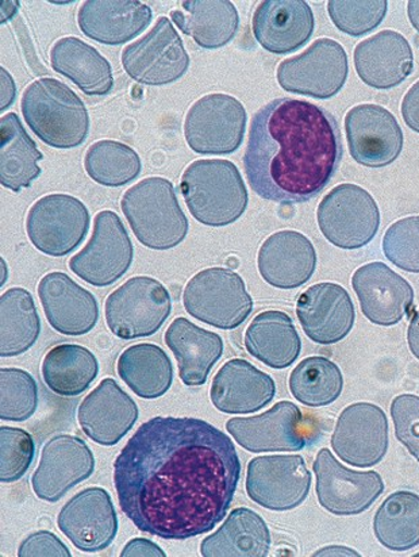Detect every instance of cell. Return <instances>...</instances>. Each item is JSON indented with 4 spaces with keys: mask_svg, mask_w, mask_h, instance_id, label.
<instances>
[{
    "mask_svg": "<svg viewBox=\"0 0 419 557\" xmlns=\"http://www.w3.org/2000/svg\"><path fill=\"white\" fill-rule=\"evenodd\" d=\"M239 478L232 438L199 418H152L114 463L122 511L139 531L164 540L211 532L225 520Z\"/></svg>",
    "mask_w": 419,
    "mask_h": 557,
    "instance_id": "obj_1",
    "label": "cell"
},
{
    "mask_svg": "<svg viewBox=\"0 0 419 557\" xmlns=\"http://www.w3.org/2000/svg\"><path fill=\"white\" fill-rule=\"evenodd\" d=\"M344 148L337 120L307 100H272L251 120L244 166L262 199L306 203L332 182Z\"/></svg>",
    "mask_w": 419,
    "mask_h": 557,
    "instance_id": "obj_2",
    "label": "cell"
},
{
    "mask_svg": "<svg viewBox=\"0 0 419 557\" xmlns=\"http://www.w3.org/2000/svg\"><path fill=\"white\" fill-rule=\"evenodd\" d=\"M181 191L189 213L211 227L232 225L248 208V191L232 161L198 160L184 171Z\"/></svg>",
    "mask_w": 419,
    "mask_h": 557,
    "instance_id": "obj_3",
    "label": "cell"
},
{
    "mask_svg": "<svg viewBox=\"0 0 419 557\" xmlns=\"http://www.w3.org/2000/svg\"><path fill=\"white\" fill-rule=\"evenodd\" d=\"M22 114L41 141L56 149L81 147L89 132L86 104L52 77L32 83L22 95Z\"/></svg>",
    "mask_w": 419,
    "mask_h": 557,
    "instance_id": "obj_4",
    "label": "cell"
},
{
    "mask_svg": "<svg viewBox=\"0 0 419 557\" xmlns=\"http://www.w3.org/2000/svg\"><path fill=\"white\" fill-rule=\"evenodd\" d=\"M121 209L144 247L168 250L187 236V216L178 205L175 188L164 177H148L128 188Z\"/></svg>",
    "mask_w": 419,
    "mask_h": 557,
    "instance_id": "obj_5",
    "label": "cell"
},
{
    "mask_svg": "<svg viewBox=\"0 0 419 557\" xmlns=\"http://www.w3.org/2000/svg\"><path fill=\"white\" fill-rule=\"evenodd\" d=\"M183 304L194 319L223 331L243 325L254 310L244 278L222 267L195 275L184 288Z\"/></svg>",
    "mask_w": 419,
    "mask_h": 557,
    "instance_id": "obj_6",
    "label": "cell"
},
{
    "mask_svg": "<svg viewBox=\"0 0 419 557\" xmlns=\"http://www.w3.org/2000/svg\"><path fill=\"white\" fill-rule=\"evenodd\" d=\"M111 333L122 339L149 337L158 333L172 311V298L159 281L132 277L109 295L104 305Z\"/></svg>",
    "mask_w": 419,
    "mask_h": 557,
    "instance_id": "obj_7",
    "label": "cell"
},
{
    "mask_svg": "<svg viewBox=\"0 0 419 557\" xmlns=\"http://www.w3.org/2000/svg\"><path fill=\"white\" fill-rule=\"evenodd\" d=\"M317 220L328 242L346 250L365 248L380 226L377 200L367 189L350 183L334 187L322 199Z\"/></svg>",
    "mask_w": 419,
    "mask_h": 557,
    "instance_id": "obj_8",
    "label": "cell"
},
{
    "mask_svg": "<svg viewBox=\"0 0 419 557\" xmlns=\"http://www.w3.org/2000/svg\"><path fill=\"white\" fill-rule=\"evenodd\" d=\"M247 129V110L226 94H210L188 110L184 136L199 154H231L242 147Z\"/></svg>",
    "mask_w": 419,
    "mask_h": 557,
    "instance_id": "obj_9",
    "label": "cell"
},
{
    "mask_svg": "<svg viewBox=\"0 0 419 557\" xmlns=\"http://www.w3.org/2000/svg\"><path fill=\"white\" fill-rule=\"evenodd\" d=\"M348 54L337 41L321 38L278 69V82L284 91L315 99H331L348 79Z\"/></svg>",
    "mask_w": 419,
    "mask_h": 557,
    "instance_id": "obj_10",
    "label": "cell"
},
{
    "mask_svg": "<svg viewBox=\"0 0 419 557\" xmlns=\"http://www.w3.org/2000/svg\"><path fill=\"white\" fill-rule=\"evenodd\" d=\"M86 205L71 195L53 194L37 200L27 214L26 232L42 253L52 258L74 252L89 230Z\"/></svg>",
    "mask_w": 419,
    "mask_h": 557,
    "instance_id": "obj_11",
    "label": "cell"
},
{
    "mask_svg": "<svg viewBox=\"0 0 419 557\" xmlns=\"http://www.w3.org/2000/svg\"><path fill=\"white\" fill-rule=\"evenodd\" d=\"M133 243L120 216L104 210L95 216L94 233L87 247L70 260V269L95 287L120 281L133 263Z\"/></svg>",
    "mask_w": 419,
    "mask_h": 557,
    "instance_id": "obj_12",
    "label": "cell"
},
{
    "mask_svg": "<svg viewBox=\"0 0 419 557\" xmlns=\"http://www.w3.org/2000/svg\"><path fill=\"white\" fill-rule=\"evenodd\" d=\"M121 60L126 74L145 86L171 85L189 69V55L167 16H161L141 40L126 47Z\"/></svg>",
    "mask_w": 419,
    "mask_h": 557,
    "instance_id": "obj_13",
    "label": "cell"
},
{
    "mask_svg": "<svg viewBox=\"0 0 419 557\" xmlns=\"http://www.w3.org/2000/svg\"><path fill=\"white\" fill-rule=\"evenodd\" d=\"M311 479L304 456H260L248 465L245 488L248 497L261 508L288 511L309 497Z\"/></svg>",
    "mask_w": 419,
    "mask_h": 557,
    "instance_id": "obj_14",
    "label": "cell"
},
{
    "mask_svg": "<svg viewBox=\"0 0 419 557\" xmlns=\"http://www.w3.org/2000/svg\"><path fill=\"white\" fill-rule=\"evenodd\" d=\"M316 473L318 503L338 517L361 515L377 503L384 492L382 476L375 471H355L341 465L328 448L318 453Z\"/></svg>",
    "mask_w": 419,
    "mask_h": 557,
    "instance_id": "obj_15",
    "label": "cell"
},
{
    "mask_svg": "<svg viewBox=\"0 0 419 557\" xmlns=\"http://www.w3.org/2000/svg\"><path fill=\"white\" fill-rule=\"evenodd\" d=\"M226 429L239 447L251 454L298 453L309 444L304 414L288 400H282L264 414L232 418Z\"/></svg>",
    "mask_w": 419,
    "mask_h": 557,
    "instance_id": "obj_16",
    "label": "cell"
},
{
    "mask_svg": "<svg viewBox=\"0 0 419 557\" xmlns=\"http://www.w3.org/2000/svg\"><path fill=\"white\" fill-rule=\"evenodd\" d=\"M334 454L357 468L377 466L389 453V420L379 406L357 403L340 414L332 436Z\"/></svg>",
    "mask_w": 419,
    "mask_h": 557,
    "instance_id": "obj_17",
    "label": "cell"
},
{
    "mask_svg": "<svg viewBox=\"0 0 419 557\" xmlns=\"http://www.w3.org/2000/svg\"><path fill=\"white\" fill-rule=\"evenodd\" d=\"M352 158L368 169L393 164L404 149V132L393 113L379 104H359L345 116Z\"/></svg>",
    "mask_w": 419,
    "mask_h": 557,
    "instance_id": "obj_18",
    "label": "cell"
},
{
    "mask_svg": "<svg viewBox=\"0 0 419 557\" xmlns=\"http://www.w3.org/2000/svg\"><path fill=\"white\" fill-rule=\"evenodd\" d=\"M61 532L83 553H100L113 544L119 517L104 488L89 487L65 504L58 517Z\"/></svg>",
    "mask_w": 419,
    "mask_h": 557,
    "instance_id": "obj_19",
    "label": "cell"
},
{
    "mask_svg": "<svg viewBox=\"0 0 419 557\" xmlns=\"http://www.w3.org/2000/svg\"><path fill=\"white\" fill-rule=\"evenodd\" d=\"M94 471V454L86 442L60 434L45 444L32 486L38 498L54 504L77 484L87 481Z\"/></svg>",
    "mask_w": 419,
    "mask_h": 557,
    "instance_id": "obj_20",
    "label": "cell"
},
{
    "mask_svg": "<svg viewBox=\"0 0 419 557\" xmlns=\"http://www.w3.org/2000/svg\"><path fill=\"white\" fill-rule=\"evenodd\" d=\"M362 314L379 326L399 324L415 305V289L404 276L384 263L360 267L352 277Z\"/></svg>",
    "mask_w": 419,
    "mask_h": 557,
    "instance_id": "obj_21",
    "label": "cell"
},
{
    "mask_svg": "<svg viewBox=\"0 0 419 557\" xmlns=\"http://www.w3.org/2000/svg\"><path fill=\"white\" fill-rule=\"evenodd\" d=\"M296 315L306 336L320 345L343 342L356 321L354 300L335 283H318L306 289L296 304Z\"/></svg>",
    "mask_w": 419,
    "mask_h": 557,
    "instance_id": "obj_22",
    "label": "cell"
},
{
    "mask_svg": "<svg viewBox=\"0 0 419 557\" xmlns=\"http://www.w3.org/2000/svg\"><path fill=\"white\" fill-rule=\"evenodd\" d=\"M138 406L114 379H104L84 398L77 420L93 442L113 447L132 431L138 420Z\"/></svg>",
    "mask_w": 419,
    "mask_h": 557,
    "instance_id": "obj_23",
    "label": "cell"
},
{
    "mask_svg": "<svg viewBox=\"0 0 419 557\" xmlns=\"http://www.w3.org/2000/svg\"><path fill=\"white\" fill-rule=\"evenodd\" d=\"M45 315L50 326L64 336H83L99 320L97 298L63 272H50L38 284Z\"/></svg>",
    "mask_w": 419,
    "mask_h": 557,
    "instance_id": "obj_24",
    "label": "cell"
},
{
    "mask_svg": "<svg viewBox=\"0 0 419 557\" xmlns=\"http://www.w3.org/2000/svg\"><path fill=\"white\" fill-rule=\"evenodd\" d=\"M254 35L273 54H288L306 46L316 20L304 0H264L255 11Z\"/></svg>",
    "mask_w": 419,
    "mask_h": 557,
    "instance_id": "obj_25",
    "label": "cell"
},
{
    "mask_svg": "<svg viewBox=\"0 0 419 557\" xmlns=\"http://www.w3.org/2000/svg\"><path fill=\"white\" fill-rule=\"evenodd\" d=\"M262 278L272 287L294 289L304 286L315 275L317 252L304 234L282 231L268 237L257 256Z\"/></svg>",
    "mask_w": 419,
    "mask_h": 557,
    "instance_id": "obj_26",
    "label": "cell"
},
{
    "mask_svg": "<svg viewBox=\"0 0 419 557\" xmlns=\"http://www.w3.org/2000/svg\"><path fill=\"white\" fill-rule=\"evenodd\" d=\"M275 394V381L244 359L227 361L210 389L212 405L225 414L256 413L270 405Z\"/></svg>",
    "mask_w": 419,
    "mask_h": 557,
    "instance_id": "obj_27",
    "label": "cell"
},
{
    "mask_svg": "<svg viewBox=\"0 0 419 557\" xmlns=\"http://www.w3.org/2000/svg\"><path fill=\"white\" fill-rule=\"evenodd\" d=\"M355 69L367 86L390 90L412 74L415 54L400 33L384 30L356 47Z\"/></svg>",
    "mask_w": 419,
    "mask_h": 557,
    "instance_id": "obj_28",
    "label": "cell"
},
{
    "mask_svg": "<svg viewBox=\"0 0 419 557\" xmlns=\"http://www.w3.org/2000/svg\"><path fill=\"white\" fill-rule=\"evenodd\" d=\"M152 20V9L137 0H88L77 14L84 35L113 47L132 41Z\"/></svg>",
    "mask_w": 419,
    "mask_h": 557,
    "instance_id": "obj_29",
    "label": "cell"
},
{
    "mask_svg": "<svg viewBox=\"0 0 419 557\" xmlns=\"http://www.w3.org/2000/svg\"><path fill=\"white\" fill-rule=\"evenodd\" d=\"M164 338L175 355L182 382L188 387L204 386L212 367L223 355L220 334L206 331L182 317L167 329Z\"/></svg>",
    "mask_w": 419,
    "mask_h": 557,
    "instance_id": "obj_30",
    "label": "cell"
},
{
    "mask_svg": "<svg viewBox=\"0 0 419 557\" xmlns=\"http://www.w3.org/2000/svg\"><path fill=\"white\" fill-rule=\"evenodd\" d=\"M171 18L197 46L210 50L227 46L239 26L236 5L229 0H186Z\"/></svg>",
    "mask_w": 419,
    "mask_h": 557,
    "instance_id": "obj_31",
    "label": "cell"
},
{
    "mask_svg": "<svg viewBox=\"0 0 419 557\" xmlns=\"http://www.w3.org/2000/svg\"><path fill=\"white\" fill-rule=\"evenodd\" d=\"M245 348L250 356L273 370H284L298 360L301 339L292 317L268 310L255 317L245 333Z\"/></svg>",
    "mask_w": 419,
    "mask_h": 557,
    "instance_id": "obj_32",
    "label": "cell"
},
{
    "mask_svg": "<svg viewBox=\"0 0 419 557\" xmlns=\"http://www.w3.org/2000/svg\"><path fill=\"white\" fill-rule=\"evenodd\" d=\"M50 63L58 74L69 77L89 97H102L114 87L113 69L91 46L76 37H64L54 44Z\"/></svg>",
    "mask_w": 419,
    "mask_h": 557,
    "instance_id": "obj_33",
    "label": "cell"
},
{
    "mask_svg": "<svg viewBox=\"0 0 419 557\" xmlns=\"http://www.w3.org/2000/svg\"><path fill=\"white\" fill-rule=\"evenodd\" d=\"M271 549L270 529L256 511L234 509L225 523L200 544L205 557H267Z\"/></svg>",
    "mask_w": 419,
    "mask_h": 557,
    "instance_id": "obj_34",
    "label": "cell"
},
{
    "mask_svg": "<svg viewBox=\"0 0 419 557\" xmlns=\"http://www.w3.org/2000/svg\"><path fill=\"white\" fill-rule=\"evenodd\" d=\"M44 154L15 113L2 116L0 121V181L2 186L14 193L30 187L41 175L38 161Z\"/></svg>",
    "mask_w": 419,
    "mask_h": 557,
    "instance_id": "obj_35",
    "label": "cell"
},
{
    "mask_svg": "<svg viewBox=\"0 0 419 557\" xmlns=\"http://www.w3.org/2000/svg\"><path fill=\"white\" fill-rule=\"evenodd\" d=\"M116 371L132 392L143 399H158L171 388L173 366L163 349L137 344L120 356Z\"/></svg>",
    "mask_w": 419,
    "mask_h": 557,
    "instance_id": "obj_36",
    "label": "cell"
},
{
    "mask_svg": "<svg viewBox=\"0 0 419 557\" xmlns=\"http://www.w3.org/2000/svg\"><path fill=\"white\" fill-rule=\"evenodd\" d=\"M99 363L91 350L75 344L58 345L42 361L45 384L61 397H77L98 377Z\"/></svg>",
    "mask_w": 419,
    "mask_h": 557,
    "instance_id": "obj_37",
    "label": "cell"
},
{
    "mask_svg": "<svg viewBox=\"0 0 419 557\" xmlns=\"http://www.w3.org/2000/svg\"><path fill=\"white\" fill-rule=\"evenodd\" d=\"M373 533L384 548L406 553L419 545V495L396 492L380 505L373 518Z\"/></svg>",
    "mask_w": 419,
    "mask_h": 557,
    "instance_id": "obj_38",
    "label": "cell"
},
{
    "mask_svg": "<svg viewBox=\"0 0 419 557\" xmlns=\"http://www.w3.org/2000/svg\"><path fill=\"white\" fill-rule=\"evenodd\" d=\"M2 331L0 356L15 358L27 352L41 333V320L35 299L25 288H10L2 295Z\"/></svg>",
    "mask_w": 419,
    "mask_h": 557,
    "instance_id": "obj_39",
    "label": "cell"
},
{
    "mask_svg": "<svg viewBox=\"0 0 419 557\" xmlns=\"http://www.w3.org/2000/svg\"><path fill=\"white\" fill-rule=\"evenodd\" d=\"M288 386L293 397L301 405L322 408L340 398L344 389V376L331 359L312 356L295 367Z\"/></svg>",
    "mask_w": 419,
    "mask_h": 557,
    "instance_id": "obj_40",
    "label": "cell"
},
{
    "mask_svg": "<svg viewBox=\"0 0 419 557\" xmlns=\"http://www.w3.org/2000/svg\"><path fill=\"white\" fill-rule=\"evenodd\" d=\"M84 166L98 185L121 187L136 181L141 174V159L127 145L116 141H98L88 148Z\"/></svg>",
    "mask_w": 419,
    "mask_h": 557,
    "instance_id": "obj_41",
    "label": "cell"
},
{
    "mask_svg": "<svg viewBox=\"0 0 419 557\" xmlns=\"http://www.w3.org/2000/svg\"><path fill=\"white\" fill-rule=\"evenodd\" d=\"M2 421L24 422L36 413L38 408V387L29 372L19 369H2Z\"/></svg>",
    "mask_w": 419,
    "mask_h": 557,
    "instance_id": "obj_42",
    "label": "cell"
},
{
    "mask_svg": "<svg viewBox=\"0 0 419 557\" xmlns=\"http://www.w3.org/2000/svg\"><path fill=\"white\" fill-rule=\"evenodd\" d=\"M389 3L385 0H371V2H346V0H331L328 3L329 15L337 29L352 37L367 35L382 24L387 14Z\"/></svg>",
    "mask_w": 419,
    "mask_h": 557,
    "instance_id": "obj_43",
    "label": "cell"
},
{
    "mask_svg": "<svg viewBox=\"0 0 419 557\" xmlns=\"http://www.w3.org/2000/svg\"><path fill=\"white\" fill-rule=\"evenodd\" d=\"M383 253L391 263L419 274V215L396 221L383 237Z\"/></svg>",
    "mask_w": 419,
    "mask_h": 557,
    "instance_id": "obj_44",
    "label": "cell"
},
{
    "mask_svg": "<svg viewBox=\"0 0 419 557\" xmlns=\"http://www.w3.org/2000/svg\"><path fill=\"white\" fill-rule=\"evenodd\" d=\"M0 437V481L9 484L19 482L36 458L35 440L24 429L11 426H2Z\"/></svg>",
    "mask_w": 419,
    "mask_h": 557,
    "instance_id": "obj_45",
    "label": "cell"
},
{
    "mask_svg": "<svg viewBox=\"0 0 419 557\" xmlns=\"http://www.w3.org/2000/svg\"><path fill=\"white\" fill-rule=\"evenodd\" d=\"M395 437L419 461V397L402 394L391 404Z\"/></svg>",
    "mask_w": 419,
    "mask_h": 557,
    "instance_id": "obj_46",
    "label": "cell"
},
{
    "mask_svg": "<svg viewBox=\"0 0 419 557\" xmlns=\"http://www.w3.org/2000/svg\"><path fill=\"white\" fill-rule=\"evenodd\" d=\"M20 557H71V550L54 533L40 531L30 534L20 545Z\"/></svg>",
    "mask_w": 419,
    "mask_h": 557,
    "instance_id": "obj_47",
    "label": "cell"
},
{
    "mask_svg": "<svg viewBox=\"0 0 419 557\" xmlns=\"http://www.w3.org/2000/svg\"><path fill=\"white\" fill-rule=\"evenodd\" d=\"M402 116L411 131L419 133V81L402 100Z\"/></svg>",
    "mask_w": 419,
    "mask_h": 557,
    "instance_id": "obj_48",
    "label": "cell"
},
{
    "mask_svg": "<svg viewBox=\"0 0 419 557\" xmlns=\"http://www.w3.org/2000/svg\"><path fill=\"white\" fill-rule=\"evenodd\" d=\"M122 557H165L163 549L148 539H133L126 544Z\"/></svg>",
    "mask_w": 419,
    "mask_h": 557,
    "instance_id": "obj_49",
    "label": "cell"
},
{
    "mask_svg": "<svg viewBox=\"0 0 419 557\" xmlns=\"http://www.w3.org/2000/svg\"><path fill=\"white\" fill-rule=\"evenodd\" d=\"M407 344L411 354L419 360V309L411 317L409 331H407Z\"/></svg>",
    "mask_w": 419,
    "mask_h": 557,
    "instance_id": "obj_50",
    "label": "cell"
},
{
    "mask_svg": "<svg viewBox=\"0 0 419 557\" xmlns=\"http://www.w3.org/2000/svg\"><path fill=\"white\" fill-rule=\"evenodd\" d=\"M315 556H360V554L348 547H343V545H332V547L318 550Z\"/></svg>",
    "mask_w": 419,
    "mask_h": 557,
    "instance_id": "obj_51",
    "label": "cell"
},
{
    "mask_svg": "<svg viewBox=\"0 0 419 557\" xmlns=\"http://www.w3.org/2000/svg\"><path fill=\"white\" fill-rule=\"evenodd\" d=\"M407 14H409L412 27L419 33V0H410L407 4Z\"/></svg>",
    "mask_w": 419,
    "mask_h": 557,
    "instance_id": "obj_52",
    "label": "cell"
}]
</instances>
